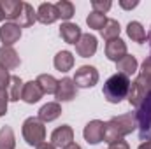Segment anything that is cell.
Here are the masks:
<instances>
[{
	"label": "cell",
	"instance_id": "3",
	"mask_svg": "<svg viewBox=\"0 0 151 149\" xmlns=\"http://www.w3.org/2000/svg\"><path fill=\"white\" fill-rule=\"evenodd\" d=\"M135 121L139 128V139L141 140H151V91L142 100V104L137 107Z\"/></svg>",
	"mask_w": 151,
	"mask_h": 149
},
{
	"label": "cell",
	"instance_id": "14",
	"mask_svg": "<svg viewBox=\"0 0 151 149\" xmlns=\"http://www.w3.org/2000/svg\"><path fill=\"white\" fill-rule=\"evenodd\" d=\"M0 7H2V12L5 16V19H9L12 23L14 19L19 18L21 9H23V2H19V0H2Z\"/></svg>",
	"mask_w": 151,
	"mask_h": 149
},
{
	"label": "cell",
	"instance_id": "13",
	"mask_svg": "<svg viewBox=\"0 0 151 149\" xmlns=\"http://www.w3.org/2000/svg\"><path fill=\"white\" fill-rule=\"evenodd\" d=\"M106 56L111 62H119L123 56H127V44L121 39L109 40L107 46H106Z\"/></svg>",
	"mask_w": 151,
	"mask_h": 149
},
{
	"label": "cell",
	"instance_id": "38",
	"mask_svg": "<svg viewBox=\"0 0 151 149\" xmlns=\"http://www.w3.org/2000/svg\"><path fill=\"white\" fill-rule=\"evenodd\" d=\"M2 19H5V16H4V12H2V7H0V21Z\"/></svg>",
	"mask_w": 151,
	"mask_h": 149
},
{
	"label": "cell",
	"instance_id": "5",
	"mask_svg": "<svg viewBox=\"0 0 151 149\" xmlns=\"http://www.w3.org/2000/svg\"><path fill=\"white\" fill-rule=\"evenodd\" d=\"M74 82L79 88H93L99 82V72L91 65H83L76 70Z\"/></svg>",
	"mask_w": 151,
	"mask_h": 149
},
{
	"label": "cell",
	"instance_id": "4",
	"mask_svg": "<svg viewBox=\"0 0 151 149\" xmlns=\"http://www.w3.org/2000/svg\"><path fill=\"white\" fill-rule=\"evenodd\" d=\"M23 137L27 144L39 148L46 139V126L39 117H28L23 123Z\"/></svg>",
	"mask_w": 151,
	"mask_h": 149
},
{
	"label": "cell",
	"instance_id": "32",
	"mask_svg": "<svg viewBox=\"0 0 151 149\" xmlns=\"http://www.w3.org/2000/svg\"><path fill=\"white\" fill-rule=\"evenodd\" d=\"M7 104H9V95L5 90H0V117L7 112Z\"/></svg>",
	"mask_w": 151,
	"mask_h": 149
},
{
	"label": "cell",
	"instance_id": "26",
	"mask_svg": "<svg viewBox=\"0 0 151 149\" xmlns=\"http://www.w3.org/2000/svg\"><path fill=\"white\" fill-rule=\"evenodd\" d=\"M56 7V12H58V19H65L69 23V19L74 16V5L72 2H67V0H60L55 4Z\"/></svg>",
	"mask_w": 151,
	"mask_h": 149
},
{
	"label": "cell",
	"instance_id": "11",
	"mask_svg": "<svg viewBox=\"0 0 151 149\" xmlns=\"http://www.w3.org/2000/svg\"><path fill=\"white\" fill-rule=\"evenodd\" d=\"M76 51H77V54L83 56V58L93 56L95 51H97V39L93 37V35H90V34L81 35V39H79L77 44H76Z\"/></svg>",
	"mask_w": 151,
	"mask_h": 149
},
{
	"label": "cell",
	"instance_id": "18",
	"mask_svg": "<svg viewBox=\"0 0 151 149\" xmlns=\"http://www.w3.org/2000/svg\"><path fill=\"white\" fill-rule=\"evenodd\" d=\"M60 35L67 44H77V40L81 39V28L76 23H63L60 27Z\"/></svg>",
	"mask_w": 151,
	"mask_h": 149
},
{
	"label": "cell",
	"instance_id": "34",
	"mask_svg": "<svg viewBox=\"0 0 151 149\" xmlns=\"http://www.w3.org/2000/svg\"><path fill=\"white\" fill-rule=\"evenodd\" d=\"M119 5H121L123 9H134V7L139 5V2H137V0H132V2H128V0H119Z\"/></svg>",
	"mask_w": 151,
	"mask_h": 149
},
{
	"label": "cell",
	"instance_id": "30",
	"mask_svg": "<svg viewBox=\"0 0 151 149\" xmlns=\"http://www.w3.org/2000/svg\"><path fill=\"white\" fill-rule=\"evenodd\" d=\"M111 2L109 0H91V7H93V11H97V12H107L109 9H111Z\"/></svg>",
	"mask_w": 151,
	"mask_h": 149
},
{
	"label": "cell",
	"instance_id": "36",
	"mask_svg": "<svg viewBox=\"0 0 151 149\" xmlns=\"http://www.w3.org/2000/svg\"><path fill=\"white\" fill-rule=\"evenodd\" d=\"M139 149H151V140H146V142H142V144L139 146Z\"/></svg>",
	"mask_w": 151,
	"mask_h": 149
},
{
	"label": "cell",
	"instance_id": "31",
	"mask_svg": "<svg viewBox=\"0 0 151 149\" xmlns=\"http://www.w3.org/2000/svg\"><path fill=\"white\" fill-rule=\"evenodd\" d=\"M9 82H11L9 70H7V69H4V67L0 65V90H5V88L9 86Z\"/></svg>",
	"mask_w": 151,
	"mask_h": 149
},
{
	"label": "cell",
	"instance_id": "9",
	"mask_svg": "<svg viewBox=\"0 0 151 149\" xmlns=\"http://www.w3.org/2000/svg\"><path fill=\"white\" fill-rule=\"evenodd\" d=\"M19 37H21V28L16 23L9 21V23L0 27V40L4 42V46H11L12 47V44H16L19 40Z\"/></svg>",
	"mask_w": 151,
	"mask_h": 149
},
{
	"label": "cell",
	"instance_id": "39",
	"mask_svg": "<svg viewBox=\"0 0 151 149\" xmlns=\"http://www.w3.org/2000/svg\"><path fill=\"white\" fill-rule=\"evenodd\" d=\"M146 40H148V42H150V49H151V39H148V37H146Z\"/></svg>",
	"mask_w": 151,
	"mask_h": 149
},
{
	"label": "cell",
	"instance_id": "10",
	"mask_svg": "<svg viewBox=\"0 0 151 149\" xmlns=\"http://www.w3.org/2000/svg\"><path fill=\"white\" fill-rule=\"evenodd\" d=\"M19 63H21V60H19L18 53L14 51V47H11V46H2L0 47V65L4 69L14 70V69L19 67Z\"/></svg>",
	"mask_w": 151,
	"mask_h": 149
},
{
	"label": "cell",
	"instance_id": "15",
	"mask_svg": "<svg viewBox=\"0 0 151 149\" xmlns=\"http://www.w3.org/2000/svg\"><path fill=\"white\" fill-rule=\"evenodd\" d=\"M58 19V12H56V7L49 2H44L40 4L37 9V21L44 23V25H51Z\"/></svg>",
	"mask_w": 151,
	"mask_h": 149
},
{
	"label": "cell",
	"instance_id": "17",
	"mask_svg": "<svg viewBox=\"0 0 151 149\" xmlns=\"http://www.w3.org/2000/svg\"><path fill=\"white\" fill-rule=\"evenodd\" d=\"M60 114H62L60 104H58V102H49V104H46V105L40 107V111H39V119H40L42 123H49V121H55L56 117H60Z\"/></svg>",
	"mask_w": 151,
	"mask_h": 149
},
{
	"label": "cell",
	"instance_id": "6",
	"mask_svg": "<svg viewBox=\"0 0 151 149\" xmlns=\"http://www.w3.org/2000/svg\"><path fill=\"white\" fill-rule=\"evenodd\" d=\"M77 95V86H76L74 79L70 77H63L62 81H58V88H56V100L58 102H70Z\"/></svg>",
	"mask_w": 151,
	"mask_h": 149
},
{
	"label": "cell",
	"instance_id": "8",
	"mask_svg": "<svg viewBox=\"0 0 151 149\" xmlns=\"http://www.w3.org/2000/svg\"><path fill=\"white\" fill-rule=\"evenodd\" d=\"M104 125H106V123H102L100 119L90 121V123L84 126V132H83L84 140H86L88 144H99V142H102V140H104Z\"/></svg>",
	"mask_w": 151,
	"mask_h": 149
},
{
	"label": "cell",
	"instance_id": "35",
	"mask_svg": "<svg viewBox=\"0 0 151 149\" xmlns=\"http://www.w3.org/2000/svg\"><path fill=\"white\" fill-rule=\"evenodd\" d=\"M37 149H56V148H55L53 144H47V142H42V144H40V146H39Z\"/></svg>",
	"mask_w": 151,
	"mask_h": 149
},
{
	"label": "cell",
	"instance_id": "16",
	"mask_svg": "<svg viewBox=\"0 0 151 149\" xmlns=\"http://www.w3.org/2000/svg\"><path fill=\"white\" fill-rule=\"evenodd\" d=\"M42 90L37 84V81H30V82H25L23 86V95H21V100H25L27 104H35L42 98Z\"/></svg>",
	"mask_w": 151,
	"mask_h": 149
},
{
	"label": "cell",
	"instance_id": "24",
	"mask_svg": "<svg viewBox=\"0 0 151 149\" xmlns=\"http://www.w3.org/2000/svg\"><path fill=\"white\" fill-rule=\"evenodd\" d=\"M16 148V139L14 132L11 126H2L0 128V149H14Z\"/></svg>",
	"mask_w": 151,
	"mask_h": 149
},
{
	"label": "cell",
	"instance_id": "20",
	"mask_svg": "<svg viewBox=\"0 0 151 149\" xmlns=\"http://www.w3.org/2000/svg\"><path fill=\"white\" fill-rule=\"evenodd\" d=\"M55 67H56V70H60V72H69V70L74 67V56H72V53H69V51H60V53L55 56Z\"/></svg>",
	"mask_w": 151,
	"mask_h": 149
},
{
	"label": "cell",
	"instance_id": "23",
	"mask_svg": "<svg viewBox=\"0 0 151 149\" xmlns=\"http://www.w3.org/2000/svg\"><path fill=\"white\" fill-rule=\"evenodd\" d=\"M37 84L40 86L42 93H56V88H58V81L49 74H40L37 77Z\"/></svg>",
	"mask_w": 151,
	"mask_h": 149
},
{
	"label": "cell",
	"instance_id": "1",
	"mask_svg": "<svg viewBox=\"0 0 151 149\" xmlns=\"http://www.w3.org/2000/svg\"><path fill=\"white\" fill-rule=\"evenodd\" d=\"M135 126H137L135 114L127 112V114H121V116H114L104 125V140L109 142V144L114 142V140H119L125 135L132 133Z\"/></svg>",
	"mask_w": 151,
	"mask_h": 149
},
{
	"label": "cell",
	"instance_id": "22",
	"mask_svg": "<svg viewBox=\"0 0 151 149\" xmlns=\"http://www.w3.org/2000/svg\"><path fill=\"white\" fill-rule=\"evenodd\" d=\"M127 34H128V37L132 39L134 42H139V44L146 42V37H148L146 30L142 28V25L139 21H130L128 27H127Z\"/></svg>",
	"mask_w": 151,
	"mask_h": 149
},
{
	"label": "cell",
	"instance_id": "2",
	"mask_svg": "<svg viewBox=\"0 0 151 149\" xmlns=\"http://www.w3.org/2000/svg\"><path fill=\"white\" fill-rule=\"evenodd\" d=\"M128 91H130V77L119 72L111 75L104 84V97L109 104H119L123 98L128 97Z\"/></svg>",
	"mask_w": 151,
	"mask_h": 149
},
{
	"label": "cell",
	"instance_id": "21",
	"mask_svg": "<svg viewBox=\"0 0 151 149\" xmlns=\"http://www.w3.org/2000/svg\"><path fill=\"white\" fill-rule=\"evenodd\" d=\"M116 65H118V72L123 74V75H127V77H130V75L137 70V60H135V56H132V54L123 56L119 62H116Z\"/></svg>",
	"mask_w": 151,
	"mask_h": 149
},
{
	"label": "cell",
	"instance_id": "12",
	"mask_svg": "<svg viewBox=\"0 0 151 149\" xmlns=\"http://www.w3.org/2000/svg\"><path fill=\"white\" fill-rule=\"evenodd\" d=\"M148 93H150V90L144 84H141L137 79L134 82H130V91H128V102H130V105L139 107L142 104V100L148 97Z\"/></svg>",
	"mask_w": 151,
	"mask_h": 149
},
{
	"label": "cell",
	"instance_id": "19",
	"mask_svg": "<svg viewBox=\"0 0 151 149\" xmlns=\"http://www.w3.org/2000/svg\"><path fill=\"white\" fill-rule=\"evenodd\" d=\"M18 21V27H32L35 21H37V12L34 11V7L30 5V4H25L23 2V9H21V14H19V18L16 19Z\"/></svg>",
	"mask_w": 151,
	"mask_h": 149
},
{
	"label": "cell",
	"instance_id": "29",
	"mask_svg": "<svg viewBox=\"0 0 151 149\" xmlns=\"http://www.w3.org/2000/svg\"><path fill=\"white\" fill-rule=\"evenodd\" d=\"M86 23H88V27L93 28V30H102L104 25L107 23V19H106V14L97 12V11H91L90 16L86 18Z\"/></svg>",
	"mask_w": 151,
	"mask_h": 149
},
{
	"label": "cell",
	"instance_id": "7",
	"mask_svg": "<svg viewBox=\"0 0 151 149\" xmlns=\"http://www.w3.org/2000/svg\"><path fill=\"white\" fill-rule=\"evenodd\" d=\"M72 140H74V130L69 126V125H62V126H58L53 133H51V144L55 146V148H67V146H70L72 144Z\"/></svg>",
	"mask_w": 151,
	"mask_h": 149
},
{
	"label": "cell",
	"instance_id": "27",
	"mask_svg": "<svg viewBox=\"0 0 151 149\" xmlns=\"http://www.w3.org/2000/svg\"><path fill=\"white\" fill-rule=\"evenodd\" d=\"M119 23L116 19H107V23L104 25L102 28V37L106 39L107 42L109 40H114V39H119Z\"/></svg>",
	"mask_w": 151,
	"mask_h": 149
},
{
	"label": "cell",
	"instance_id": "25",
	"mask_svg": "<svg viewBox=\"0 0 151 149\" xmlns=\"http://www.w3.org/2000/svg\"><path fill=\"white\" fill-rule=\"evenodd\" d=\"M23 86H25V82L18 75H12L11 82H9V100L18 102L21 98V95H23Z\"/></svg>",
	"mask_w": 151,
	"mask_h": 149
},
{
	"label": "cell",
	"instance_id": "33",
	"mask_svg": "<svg viewBox=\"0 0 151 149\" xmlns=\"http://www.w3.org/2000/svg\"><path fill=\"white\" fill-rule=\"evenodd\" d=\"M109 149H130L128 146V142H125L123 139H119V140H114L109 144Z\"/></svg>",
	"mask_w": 151,
	"mask_h": 149
},
{
	"label": "cell",
	"instance_id": "37",
	"mask_svg": "<svg viewBox=\"0 0 151 149\" xmlns=\"http://www.w3.org/2000/svg\"><path fill=\"white\" fill-rule=\"evenodd\" d=\"M65 149H81V146H77V144H74V142H72L70 146H67Z\"/></svg>",
	"mask_w": 151,
	"mask_h": 149
},
{
	"label": "cell",
	"instance_id": "28",
	"mask_svg": "<svg viewBox=\"0 0 151 149\" xmlns=\"http://www.w3.org/2000/svg\"><path fill=\"white\" fill-rule=\"evenodd\" d=\"M137 81H139L141 84H144V86L151 91V56L144 60V63H142V67H141V72L137 75Z\"/></svg>",
	"mask_w": 151,
	"mask_h": 149
}]
</instances>
